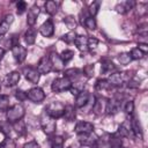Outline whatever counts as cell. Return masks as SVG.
Listing matches in <instances>:
<instances>
[{
    "label": "cell",
    "instance_id": "cell-1",
    "mask_svg": "<svg viewBox=\"0 0 148 148\" xmlns=\"http://www.w3.org/2000/svg\"><path fill=\"white\" fill-rule=\"evenodd\" d=\"M25 114V110H24V106L20 103L17 104H14L12 106L8 108V110L6 111V118H7V121L13 124L20 119H22Z\"/></svg>",
    "mask_w": 148,
    "mask_h": 148
},
{
    "label": "cell",
    "instance_id": "cell-2",
    "mask_svg": "<svg viewBox=\"0 0 148 148\" xmlns=\"http://www.w3.org/2000/svg\"><path fill=\"white\" fill-rule=\"evenodd\" d=\"M64 110H65V105L59 102V101H53L51 103H49L45 108V113L47 116H50L51 118L53 119H58V118H61L62 114H64Z\"/></svg>",
    "mask_w": 148,
    "mask_h": 148
},
{
    "label": "cell",
    "instance_id": "cell-3",
    "mask_svg": "<svg viewBox=\"0 0 148 148\" xmlns=\"http://www.w3.org/2000/svg\"><path fill=\"white\" fill-rule=\"evenodd\" d=\"M131 80V76L126 72H114L110 74L108 81L111 87H121L123 84L127 83Z\"/></svg>",
    "mask_w": 148,
    "mask_h": 148
},
{
    "label": "cell",
    "instance_id": "cell-4",
    "mask_svg": "<svg viewBox=\"0 0 148 148\" xmlns=\"http://www.w3.org/2000/svg\"><path fill=\"white\" fill-rule=\"evenodd\" d=\"M40 125H42V128L46 135H52L56 132V128H57L56 119L51 118L45 112L40 116Z\"/></svg>",
    "mask_w": 148,
    "mask_h": 148
},
{
    "label": "cell",
    "instance_id": "cell-5",
    "mask_svg": "<svg viewBox=\"0 0 148 148\" xmlns=\"http://www.w3.org/2000/svg\"><path fill=\"white\" fill-rule=\"evenodd\" d=\"M71 86H72V81H71L69 79L62 76V77H57V79L53 80V82H52V84H51V89H52L54 92L59 94V92L69 90Z\"/></svg>",
    "mask_w": 148,
    "mask_h": 148
},
{
    "label": "cell",
    "instance_id": "cell-6",
    "mask_svg": "<svg viewBox=\"0 0 148 148\" xmlns=\"http://www.w3.org/2000/svg\"><path fill=\"white\" fill-rule=\"evenodd\" d=\"M27 96H28V99H30L31 102L34 103H42L44 99H45V92L42 88L39 87H34V88H30L28 91H27Z\"/></svg>",
    "mask_w": 148,
    "mask_h": 148
},
{
    "label": "cell",
    "instance_id": "cell-7",
    "mask_svg": "<svg viewBox=\"0 0 148 148\" xmlns=\"http://www.w3.org/2000/svg\"><path fill=\"white\" fill-rule=\"evenodd\" d=\"M12 54H13V57H14V59H15V61L17 62V64H22L24 60H25V58H27V49L24 47V46H22L21 44H14V45H12Z\"/></svg>",
    "mask_w": 148,
    "mask_h": 148
},
{
    "label": "cell",
    "instance_id": "cell-8",
    "mask_svg": "<svg viewBox=\"0 0 148 148\" xmlns=\"http://www.w3.org/2000/svg\"><path fill=\"white\" fill-rule=\"evenodd\" d=\"M52 68H53V67H52V62H51L50 57H49V56H43V57L39 59L36 69L38 71V73H39L40 75H45V74L50 73V72L52 71Z\"/></svg>",
    "mask_w": 148,
    "mask_h": 148
},
{
    "label": "cell",
    "instance_id": "cell-9",
    "mask_svg": "<svg viewBox=\"0 0 148 148\" xmlns=\"http://www.w3.org/2000/svg\"><path fill=\"white\" fill-rule=\"evenodd\" d=\"M98 138L97 135L91 132V133H84V134H77V141L80 142L81 146L86 147H92L97 142Z\"/></svg>",
    "mask_w": 148,
    "mask_h": 148
},
{
    "label": "cell",
    "instance_id": "cell-10",
    "mask_svg": "<svg viewBox=\"0 0 148 148\" xmlns=\"http://www.w3.org/2000/svg\"><path fill=\"white\" fill-rule=\"evenodd\" d=\"M39 34L43 37H46V38H50V37L53 36V34H54V24H53V22H52L51 18L46 20L39 27Z\"/></svg>",
    "mask_w": 148,
    "mask_h": 148
},
{
    "label": "cell",
    "instance_id": "cell-11",
    "mask_svg": "<svg viewBox=\"0 0 148 148\" xmlns=\"http://www.w3.org/2000/svg\"><path fill=\"white\" fill-rule=\"evenodd\" d=\"M130 126H131V131H132V134L134 138H139L140 140L143 139V133H142V128H141V125H140V121L138 120V118L135 116H132L131 117V120H130Z\"/></svg>",
    "mask_w": 148,
    "mask_h": 148
},
{
    "label": "cell",
    "instance_id": "cell-12",
    "mask_svg": "<svg viewBox=\"0 0 148 148\" xmlns=\"http://www.w3.org/2000/svg\"><path fill=\"white\" fill-rule=\"evenodd\" d=\"M106 105H108V98L105 97H98L95 99L92 104V111L96 114H103L106 112Z\"/></svg>",
    "mask_w": 148,
    "mask_h": 148
},
{
    "label": "cell",
    "instance_id": "cell-13",
    "mask_svg": "<svg viewBox=\"0 0 148 148\" xmlns=\"http://www.w3.org/2000/svg\"><path fill=\"white\" fill-rule=\"evenodd\" d=\"M39 13H40V9H39V7H38L36 3L32 5V6L28 9V14H27V23H28L30 27L35 25V23L37 22V17H38Z\"/></svg>",
    "mask_w": 148,
    "mask_h": 148
},
{
    "label": "cell",
    "instance_id": "cell-14",
    "mask_svg": "<svg viewBox=\"0 0 148 148\" xmlns=\"http://www.w3.org/2000/svg\"><path fill=\"white\" fill-rule=\"evenodd\" d=\"M74 131H75V133H76V134L91 133V132H94V125H92V123H89V121H84V120H81V121L76 123Z\"/></svg>",
    "mask_w": 148,
    "mask_h": 148
},
{
    "label": "cell",
    "instance_id": "cell-15",
    "mask_svg": "<svg viewBox=\"0 0 148 148\" xmlns=\"http://www.w3.org/2000/svg\"><path fill=\"white\" fill-rule=\"evenodd\" d=\"M89 97H90V94L87 90L81 91L77 96H75V108L77 109L84 108L89 102Z\"/></svg>",
    "mask_w": 148,
    "mask_h": 148
},
{
    "label": "cell",
    "instance_id": "cell-16",
    "mask_svg": "<svg viewBox=\"0 0 148 148\" xmlns=\"http://www.w3.org/2000/svg\"><path fill=\"white\" fill-rule=\"evenodd\" d=\"M14 21V16L12 14H7L1 21H0V36L2 37L3 35H6L10 28V24Z\"/></svg>",
    "mask_w": 148,
    "mask_h": 148
},
{
    "label": "cell",
    "instance_id": "cell-17",
    "mask_svg": "<svg viewBox=\"0 0 148 148\" xmlns=\"http://www.w3.org/2000/svg\"><path fill=\"white\" fill-rule=\"evenodd\" d=\"M24 76L31 83H38L39 77H40V74L38 73V71L36 68L28 67V68H24Z\"/></svg>",
    "mask_w": 148,
    "mask_h": 148
},
{
    "label": "cell",
    "instance_id": "cell-18",
    "mask_svg": "<svg viewBox=\"0 0 148 148\" xmlns=\"http://www.w3.org/2000/svg\"><path fill=\"white\" fill-rule=\"evenodd\" d=\"M20 79H21V74L17 71H13V72H10V73H8L6 75L5 83H6L7 87H14V86H16L18 83Z\"/></svg>",
    "mask_w": 148,
    "mask_h": 148
},
{
    "label": "cell",
    "instance_id": "cell-19",
    "mask_svg": "<svg viewBox=\"0 0 148 148\" xmlns=\"http://www.w3.org/2000/svg\"><path fill=\"white\" fill-rule=\"evenodd\" d=\"M121 106V101L117 99V98H111V99H108V105H106V113L109 114H113V113H117L119 111Z\"/></svg>",
    "mask_w": 148,
    "mask_h": 148
},
{
    "label": "cell",
    "instance_id": "cell-20",
    "mask_svg": "<svg viewBox=\"0 0 148 148\" xmlns=\"http://www.w3.org/2000/svg\"><path fill=\"white\" fill-rule=\"evenodd\" d=\"M62 117L65 118V120L67 121H73L76 117V108L74 105H65V110H64V114Z\"/></svg>",
    "mask_w": 148,
    "mask_h": 148
},
{
    "label": "cell",
    "instance_id": "cell-21",
    "mask_svg": "<svg viewBox=\"0 0 148 148\" xmlns=\"http://www.w3.org/2000/svg\"><path fill=\"white\" fill-rule=\"evenodd\" d=\"M117 133H118L121 138H130V136H133L132 131H131V126H130V120L123 123V124L119 126Z\"/></svg>",
    "mask_w": 148,
    "mask_h": 148
},
{
    "label": "cell",
    "instance_id": "cell-22",
    "mask_svg": "<svg viewBox=\"0 0 148 148\" xmlns=\"http://www.w3.org/2000/svg\"><path fill=\"white\" fill-rule=\"evenodd\" d=\"M101 71L102 73H105V74H112L114 72H117V67L113 65L112 61L110 60H103L102 61V65H101Z\"/></svg>",
    "mask_w": 148,
    "mask_h": 148
},
{
    "label": "cell",
    "instance_id": "cell-23",
    "mask_svg": "<svg viewBox=\"0 0 148 148\" xmlns=\"http://www.w3.org/2000/svg\"><path fill=\"white\" fill-rule=\"evenodd\" d=\"M36 37H37V31L35 28H28V30L24 34V40L28 45H32L36 42Z\"/></svg>",
    "mask_w": 148,
    "mask_h": 148
},
{
    "label": "cell",
    "instance_id": "cell-24",
    "mask_svg": "<svg viewBox=\"0 0 148 148\" xmlns=\"http://www.w3.org/2000/svg\"><path fill=\"white\" fill-rule=\"evenodd\" d=\"M80 75H81V71H80L79 68H68V69H66V71L64 72V76L67 77V79H69L72 82H73L74 80L79 79Z\"/></svg>",
    "mask_w": 148,
    "mask_h": 148
},
{
    "label": "cell",
    "instance_id": "cell-25",
    "mask_svg": "<svg viewBox=\"0 0 148 148\" xmlns=\"http://www.w3.org/2000/svg\"><path fill=\"white\" fill-rule=\"evenodd\" d=\"M12 126H13V128L15 130V132H16L18 135H24V134L27 133V126H25V123H24L22 119H20V120H17V121L13 123Z\"/></svg>",
    "mask_w": 148,
    "mask_h": 148
},
{
    "label": "cell",
    "instance_id": "cell-26",
    "mask_svg": "<svg viewBox=\"0 0 148 148\" xmlns=\"http://www.w3.org/2000/svg\"><path fill=\"white\" fill-rule=\"evenodd\" d=\"M44 8L49 15H54L58 12V3L53 0H49L44 3Z\"/></svg>",
    "mask_w": 148,
    "mask_h": 148
},
{
    "label": "cell",
    "instance_id": "cell-27",
    "mask_svg": "<svg viewBox=\"0 0 148 148\" xmlns=\"http://www.w3.org/2000/svg\"><path fill=\"white\" fill-rule=\"evenodd\" d=\"M83 88H84V83H82L81 81H74V82H72L69 91H71L72 95L77 96L81 91H83Z\"/></svg>",
    "mask_w": 148,
    "mask_h": 148
},
{
    "label": "cell",
    "instance_id": "cell-28",
    "mask_svg": "<svg viewBox=\"0 0 148 148\" xmlns=\"http://www.w3.org/2000/svg\"><path fill=\"white\" fill-rule=\"evenodd\" d=\"M87 40H88V37H86V36H76L74 44L76 45V47L80 51H86L87 50Z\"/></svg>",
    "mask_w": 148,
    "mask_h": 148
},
{
    "label": "cell",
    "instance_id": "cell-29",
    "mask_svg": "<svg viewBox=\"0 0 148 148\" xmlns=\"http://www.w3.org/2000/svg\"><path fill=\"white\" fill-rule=\"evenodd\" d=\"M110 88H111V86H110L109 81L105 80V79H99V80H97L96 83H95V89L98 90V91L108 90V89H110Z\"/></svg>",
    "mask_w": 148,
    "mask_h": 148
},
{
    "label": "cell",
    "instance_id": "cell-30",
    "mask_svg": "<svg viewBox=\"0 0 148 148\" xmlns=\"http://www.w3.org/2000/svg\"><path fill=\"white\" fill-rule=\"evenodd\" d=\"M117 59H118L119 64L123 65V66H126V65H128L132 61V58L130 56V52H121V53H119L118 57H117Z\"/></svg>",
    "mask_w": 148,
    "mask_h": 148
},
{
    "label": "cell",
    "instance_id": "cell-31",
    "mask_svg": "<svg viewBox=\"0 0 148 148\" xmlns=\"http://www.w3.org/2000/svg\"><path fill=\"white\" fill-rule=\"evenodd\" d=\"M59 57H60L62 64L65 65V64H67L68 61H71V60L73 59V57H74V52H73L72 50H65V51H62V52L59 54Z\"/></svg>",
    "mask_w": 148,
    "mask_h": 148
},
{
    "label": "cell",
    "instance_id": "cell-32",
    "mask_svg": "<svg viewBox=\"0 0 148 148\" xmlns=\"http://www.w3.org/2000/svg\"><path fill=\"white\" fill-rule=\"evenodd\" d=\"M9 102H10L9 96H7V95H0V111L1 112H3V111L6 112L8 110Z\"/></svg>",
    "mask_w": 148,
    "mask_h": 148
},
{
    "label": "cell",
    "instance_id": "cell-33",
    "mask_svg": "<svg viewBox=\"0 0 148 148\" xmlns=\"http://www.w3.org/2000/svg\"><path fill=\"white\" fill-rule=\"evenodd\" d=\"M50 142H51V148H64V138L62 136L56 135L50 140Z\"/></svg>",
    "mask_w": 148,
    "mask_h": 148
},
{
    "label": "cell",
    "instance_id": "cell-34",
    "mask_svg": "<svg viewBox=\"0 0 148 148\" xmlns=\"http://www.w3.org/2000/svg\"><path fill=\"white\" fill-rule=\"evenodd\" d=\"M83 24H84V27H86L87 29H89V30H95V29L97 28L96 20H95L94 17H91V16H87V17L84 18V21H83Z\"/></svg>",
    "mask_w": 148,
    "mask_h": 148
},
{
    "label": "cell",
    "instance_id": "cell-35",
    "mask_svg": "<svg viewBox=\"0 0 148 148\" xmlns=\"http://www.w3.org/2000/svg\"><path fill=\"white\" fill-rule=\"evenodd\" d=\"M0 148H16V142L14 139L6 136L0 143Z\"/></svg>",
    "mask_w": 148,
    "mask_h": 148
},
{
    "label": "cell",
    "instance_id": "cell-36",
    "mask_svg": "<svg viewBox=\"0 0 148 148\" xmlns=\"http://www.w3.org/2000/svg\"><path fill=\"white\" fill-rule=\"evenodd\" d=\"M76 36H77V35H76L74 31H68L67 34H65L64 36H61V40H64V42L67 43V44H71V43H74Z\"/></svg>",
    "mask_w": 148,
    "mask_h": 148
},
{
    "label": "cell",
    "instance_id": "cell-37",
    "mask_svg": "<svg viewBox=\"0 0 148 148\" xmlns=\"http://www.w3.org/2000/svg\"><path fill=\"white\" fill-rule=\"evenodd\" d=\"M99 2L98 1H95V2H92L90 6H89V9H88V13H89V16H91V17H95L96 16V14L98 13V9H99Z\"/></svg>",
    "mask_w": 148,
    "mask_h": 148
},
{
    "label": "cell",
    "instance_id": "cell-38",
    "mask_svg": "<svg viewBox=\"0 0 148 148\" xmlns=\"http://www.w3.org/2000/svg\"><path fill=\"white\" fill-rule=\"evenodd\" d=\"M130 56H131L132 60H139V59H142V58L145 57V54H143V53H142L138 47L132 49V50H131V52H130Z\"/></svg>",
    "mask_w": 148,
    "mask_h": 148
},
{
    "label": "cell",
    "instance_id": "cell-39",
    "mask_svg": "<svg viewBox=\"0 0 148 148\" xmlns=\"http://www.w3.org/2000/svg\"><path fill=\"white\" fill-rule=\"evenodd\" d=\"M98 45V39L95 38V37H88V40H87V50H95Z\"/></svg>",
    "mask_w": 148,
    "mask_h": 148
},
{
    "label": "cell",
    "instance_id": "cell-40",
    "mask_svg": "<svg viewBox=\"0 0 148 148\" xmlns=\"http://www.w3.org/2000/svg\"><path fill=\"white\" fill-rule=\"evenodd\" d=\"M124 111H125L126 114H130V116L133 114V111H134V103H133V101H127V102L125 103V105H124Z\"/></svg>",
    "mask_w": 148,
    "mask_h": 148
},
{
    "label": "cell",
    "instance_id": "cell-41",
    "mask_svg": "<svg viewBox=\"0 0 148 148\" xmlns=\"http://www.w3.org/2000/svg\"><path fill=\"white\" fill-rule=\"evenodd\" d=\"M25 10H27V2L25 1H17L16 2V13L18 15H21Z\"/></svg>",
    "mask_w": 148,
    "mask_h": 148
},
{
    "label": "cell",
    "instance_id": "cell-42",
    "mask_svg": "<svg viewBox=\"0 0 148 148\" xmlns=\"http://www.w3.org/2000/svg\"><path fill=\"white\" fill-rule=\"evenodd\" d=\"M0 131L7 136L9 133H10V123H3V124H1L0 125Z\"/></svg>",
    "mask_w": 148,
    "mask_h": 148
},
{
    "label": "cell",
    "instance_id": "cell-43",
    "mask_svg": "<svg viewBox=\"0 0 148 148\" xmlns=\"http://www.w3.org/2000/svg\"><path fill=\"white\" fill-rule=\"evenodd\" d=\"M15 96H16V98H17L20 102H23V101H25V99L28 98L27 92H25V91H23V90H16Z\"/></svg>",
    "mask_w": 148,
    "mask_h": 148
},
{
    "label": "cell",
    "instance_id": "cell-44",
    "mask_svg": "<svg viewBox=\"0 0 148 148\" xmlns=\"http://www.w3.org/2000/svg\"><path fill=\"white\" fill-rule=\"evenodd\" d=\"M114 9H116V12H117V13H120V14H126V13H127L126 7H125L124 2H123V3H118V5L114 7Z\"/></svg>",
    "mask_w": 148,
    "mask_h": 148
},
{
    "label": "cell",
    "instance_id": "cell-45",
    "mask_svg": "<svg viewBox=\"0 0 148 148\" xmlns=\"http://www.w3.org/2000/svg\"><path fill=\"white\" fill-rule=\"evenodd\" d=\"M138 49H139L143 54H146V53L148 52V45H147V43H139V44H138Z\"/></svg>",
    "mask_w": 148,
    "mask_h": 148
},
{
    "label": "cell",
    "instance_id": "cell-46",
    "mask_svg": "<svg viewBox=\"0 0 148 148\" xmlns=\"http://www.w3.org/2000/svg\"><path fill=\"white\" fill-rule=\"evenodd\" d=\"M23 148H39V145H38L35 140H32V141L27 142V143L23 146Z\"/></svg>",
    "mask_w": 148,
    "mask_h": 148
},
{
    "label": "cell",
    "instance_id": "cell-47",
    "mask_svg": "<svg viewBox=\"0 0 148 148\" xmlns=\"http://www.w3.org/2000/svg\"><path fill=\"white\" fill-rule=\"evenodd\" d=\"M83 73H84V74H87L88 76H91V74L94 73V65H88L87 67H84Z\"/></svg>",
    "mask_w": 148,
    "mask_h": 148
},
{
    "label": "cell",
    "instance_id": "cell-48",
    "mask_svg": "<svg viewBox=\"0 0 148 148\" xmlns=\"http://www.w3.org/2000/svg\"><path fill=\"white\" fill-rule=\"evenodd\" d=\"M3 56H5V49L0 46V60L2 59V57H3Z\"/></svg>",
    "mask_w": 148,
    "mask_h": 148
},
{
    "label": "cell",
    "instance_id": "cell-49",
    "mask_svg": "<svg viewBox=\"0 0 148 148\" xmlns=\"http://www.w3.org/2000/svg\"><path fill=\"white\" fill-rule=\"evenodd\" d=\"M0 90H1V84H0Z\"/></svg>",
    "mask_w": 148,
    "mask_h": 148
},
{
    "label": "cell",
    "instance_id": "cell-50",
    "mask_svg": "<svg viewBox=\"0 0 148 148\" xmlns=\"http://www.w3.org/2000/svg\"><path fill=\"white\" fill-rule=\"evenodd\" d=\"M0 40H1V36H0Z\"/></svg>",
    "mask_w": 148,
    "mask_h": 148
}]
</instances>
